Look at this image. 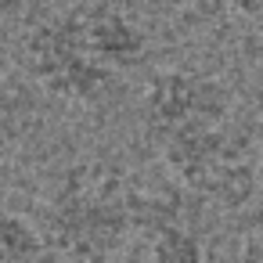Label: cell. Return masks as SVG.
<instances>
[{"label": "cell", "mask_w": 263, "mask_h": 263, "mask_svg": "<svg viewBox=\"0 0 263 263\" xmlns=\"http://www.w3.org/2000/svg\"><path fill=\"white\" fill-rule=\"evenodd\" d=\"M148 51V29L119 0H72L26 29L18 58L51 101L83 108L108 101Z\"/></svg>", "instance_id": "6da1fadb"}, {"label": "cell", "mask_w": 263, "mask_h": 263, "mask_svg": "<svg viewBox=\"0 0 263 263\" xmlns=\"http://www.w3.org/2000/svg\"><path fill=\"white\" fill-rule=\"evenodd\" d=\"M184 202L152 191L116 159H80L65 166L44 202V238L65 263H116L134 238L180 216Z\"/></svg>", "instance_id": "7a4b0ae2"}, {"label": "cell", "mask_w": 263, "mask_h": 263, "mask_svg": "<svg viewBox=\"0 0 263 263\" xmlns=\"http://www.w3.org/2000/svg\"><path fill=\"white\" fill-rule=\"evenodd\" d=\"M155 155L162 170L180 184V191L198 202L220 209H241L256 195L259 148L241 123H227L209 134L166 144Z\"/></svg>", "instance_id": "3957f363"}, {"label": "cell", "mask_w": 263, "mask_h": 263, "mask_svg": "<svg viewBox=\"0 0 263 263\" xmlns=\"http://www.w3.org/2000/svg\"><path fill=\"white\" fill-rule=\"evenodd\" d=\"M238 116L241 108L231 83L202 69H162L141 98V130L155 152L238 123Z\"/></svg>", "instance_id": "277c9868"}, {"label": "cell", "mask_w": 263, "mask_h": 263, "mask_svg": "<svg viewBox=\"0 0 263 263\" xmlns=\"http://www.w3.org/2000/svg\"><path fill=\"white\" fill-rule=\"evenodd\" d=\"M148 263H205V241L195 223L180 213L144 234Z\"/></svg>", "instance_id": "5b68a950"}, {"label": "cell", "mask_w": 263, "mask_h": 263, "mask_svg": "<svg viewBox=\"0 0 263 263\" xmlns=\"http://www.w3.org/2000/svg\"><path fill=\"white\" fill-rule=\"evenodd\" d=\"M0 263H54V252L33 220L0 209Z\"/></svg>", "instance_id": "8992f818"}, {"label": "cell", "mask_w": 263, "mask_h": 263, "mask_svg": "<svg viewBox=\"0 0 263 263\" xmlns=\"http://www.w3.org/2000/svg\"><path fill=\"white\" fill-rule=\"evenodd\" d=\"M166 4L187 18V22H205V26H223V22H241L263 15V0H166Z\"/></svg>", "instance_id": "52a82bcc"}, {"label": "cell", "mask_w": 263, "mask_h": 263, "mask_svg": "<svg viewBox=\"0 0 263 263\" xmlns=\"http://www.w3.org/2000/svg\"><path fill=\"white\" fill-rule=\"evenodd\" d=\"M227 263H263V238H249L234 252V259H227Z\"/></svg>", "instance_id": "ba28073f"}, {"label": "cell", "mask_w": 263, "mask_h": 263, "mask_svg": "<svg viewBox=\"0 0 263 263\" xmlns=\"http://www.w3.org/2000/svg\"><path fill=\"white\" fill-rule=\"evenodd\" d=\"M256 148H259V166H263V123H259V134H256Z\"/></svg>", "instance_id": "9c48e42d"}]
</instances>
